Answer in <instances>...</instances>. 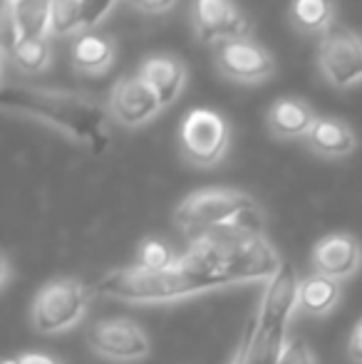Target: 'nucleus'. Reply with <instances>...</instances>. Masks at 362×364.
<instances>
[{
  "label": "nucleus",
  "mask_w": 362,
  "mask_h": 364,
  "mask_svg": "<svg viewBox=\"0 0 362 364\" xmlns=\"http://www.w3.org/2000/svg\"><path fill=\"white\" fill-rule=\"evenodd\" d=\"M0 107L15 114L48 122L55 129L90 146L92 154H102L110 141L107 109L78 92L43 90V87L5 82L0 90Z\"/></svg>",
  "instance_id": "1"
},
{
  "label": "nucleus",
  "mask_w": 362,
  "mask_h": 364,
  "mask_svg": "<svg viewBox=\"0 0 362 364\" xmlns=\"http://www.w3.org/2000/svg\"><path fill=\"white\" fill-rule=\"evenodd\" d=\"M216 280L191 270L176 260L166 270H147V268H127L110 273L95 283L97 295L119 297L129 302H166L176 297H186L193 292H201L208 288H216Z\"/></svg>",
  "instance_id": "2"
},
{
  "label": "nucleus",
  "mask_w": 362,
  "mask_h": 364,
  "mask_svg": "<svg viewBox=\"0 0 362 364\" xmlns=\"http://www.w3.org/2000/svg\"><path fill=\"white\" fill-rule=\"evenodd\" d=\"M248 208H256V201L248 193L233 188H203L183 198L174 218L186 233L203 235L218 225L231 223Z\"/></svg>",
  "instance_id": "3"
},
{
  "label": "nucleus",
  "mask_w": 362,
  "mask_h": 364,
  "mask_svg": "<svg viewBox=\"0 0 362 364\" xmlns=\"http://www.w3.org/2000/svg\"><path fill=\"white\" fill-rule=\"evenodd\" d=\"M95 295V285H85L78 283V280H53L35 295V327L40 332H45V335L68 330L82 317L85 307Z\"/></svg>",
  "instance_id": "4"
},
{
  "label": "nucleus",
  "mask_w": 362,
  "mask_h": 364,
  "mask_svg": "<svg viewBox=\"0 0 362 364\" xmlns=\"http://www.w3.org/2000/svg\"><path fill=\"white\" fill-rule=\"evenodd\" d=\"M181 151L196 166H213L228 149V122L213 109H191L181 122Z\"/></svg>",
  "instance_id": "5"
},
{
  "label": "nucleus",
  "mask_w": 362,
  "mask_h": 364,
  "mask_svg": "<svg viewBox=\"0 0 362 364\" xmlns=\"http://www.w3.org/2000/svg\"><path fill=\"white\" fill-rule=\"evenodd\" d=\"M318 65L325 80L338 90L362 82V38L343 25H333L320 38Z\"/></svg>",
  "instance_id": "6"
},
{
  "label": "nucleus",
  "mask_w": 362,
  "mask_h": 364,
  "mask_svg": "<svg viewBox=\"0 0 362 364\" xmlns=\"http://www.w3.org/2000/svg\"><path fill=\"white\" fill-rule=\"evenodd\" d=\"M216 65L226 77L238 82H263L273 75L275 63L266 48L248 38L216 45Z\"/></svg>",
  "instance_id": "7"
},
{
  "label": "nucleus",
  "mask_w": 362,
  "mask_h": 364,
  "mask_svg": "<svg viewBox=\"0 0 362 364\" xmlns=\"http://www.w3.org/2000/svg\"><path fill=\"white\" fill-rule=\"evenodd\" d=\"M298 292L300 283L295 278L293 265L283 263L271 278L266 297H263L261 315H258V340L268 342L275 332H285V322H288L293 307L298 305Z\"/></svg>",
  "instance_id": "8"
},
{
  "label": "nucleus",
  "mask_w": 362,
  "mask_h": 364,
  "mask_svg": "<svg viewBox=\"0 0 362 364\" xmlns=\"http://www.w3.org/2000/svg\"><path fill=\"white\" fill-rule=\"evenodd\" d=\"M196 33L203 43L241 40L251 33V20L233 5V0H196L193 5Z\"/></svg>",
  "instance_id": "9"
},
{
  "label": "nucleus",
  "mask_w": 362,
  "mask_h": 364,
  "mask_svg": "<svg viewBox=\"0 0 362 364\" xmlns=\"http://www.w3.org/2000/svg\"><path fill=\"white\" fill-rule=\"evenodd\" d=\"M110 109L117 122L124 127H139L149 122L154 114H159L161 102L156 92L147 85L142 75L124 77L115 85L110 97Z\"/></svg>",
  "instance_id": "10"
},
{
  "label": "nucleus",
  "mask_w": 362,
  "mask_h": 364,
  "mask_svg": "<svg viewBox=\"0 0 362 364\" xmlns=\"http://www.w3.org/2000/svg\"><path fill=\"white\" fill-rule=\"evenodd\" d=\"M95 352L112 360H142L149 355V340L132 320H105L90 330Z\"/></svg>",
  "instance_id": "11"
},
{
  "label": "nucleus",
  "mask_w": 362,
  "mask_h": 364,
  "mask_svg": "<svg viewBox=\"0 0 362 364\" xmlns=\"http://www.w3.org/2000/svg\"><path fill=\"white\" fill-rule=\"evenodd\" d=\"M362 250L360 243L348 233H330L315 245L313 263L320 275H328L333 280H343L360 268Z\"/></svg>",
  "instance_id": "12"
},
{
  "label": "nucleus",
  "mask_w": 362,
  "mask_h": 364,
  "mask_svg": "<svg viewBox=\"0 0 362 364\" xmlns=\"http://www.w3.org/2000/svg\"><path fill=\"white\" fill-rule=\"evenodd\" d=\"M139 75L156 92L161 107L171 105L176 100V95H179L183 87V80H186L183 65L176 58H169V55H154V58H149L142 65Z\"/></svg>",
  "instance_id": "13"
},
{
  "label": "nucleus",
  "mask_w": 362,
  "mask_h": 364,
  "mask_svg": "<svg viewBox=\"0 0 362 364\" xmlns=\"http://www.w3.org/2000/svg\"><path fill=\"white\" fill-rule=\"evenodd\" d=\"M315 119H318V117L313 114V109H310L303 100H293V97L278 100L271 109H268V127H271L273 134L285 136V139L308 136Z\"/></svg>",
  "instance_id": "14"
},
{
  "label": "nucleus",
  "mask_w": 362,
  "mask_h": 364,
  "mask_svg": "<svg viewBox=\"0 0 362 364\" xmlns=\"http://www.w3.org/2000/svg\"><path fill=\"white\" fill-rule=\"evenodd\" d=\"M305 139L313 151L323 154V156H348L358 146L353 129L333 117H318Z\"/></svg>",
  "instance_id": "15"
},
{
  "label": "nucleus",
  "mask_w": 362,
  "mask_h": 364,
  "mask_svg": "<svg viewBox=\"0 0 362 364\" xmlns=\"http://www.w3.org/2000/svg\"><path fill=\"white\" fill-rule=\"evenodd\" d=\"M115 58V48L105 35H95V33H85L75 40L73 48V63L78 70L87 75H100L105 73L112 65Z\"/></svg>",
  "instance_id": "16"
},
{
  "label": "nucleus",
  "mask_w": 362,
  "mask_h": 364,
  "mask_svg": "<svg viewBox=\"0 0 362 364\" xmlns=\"http://www.w3.org/2000/svg\"><path fill=\"white\" fill-rule=\"evenodd\" d=\"M333 0H293V5H290V18H293L295 28L305 35L323 38L333 28Z\"/></svg>",
  "instance_id": "17"
},
{
  "label": "nucleus",
  "mask_w": 362,
  "mask_h": 364,
  "mask_svg": "<svg viewBox=\"0 0 362 364\" xmlns=\"http://www.w3.org/2000/svg\"><path fill=\"white\" fill-rule=\"evenodd\" d=\"M340 297V285L338 280L328 278V275H310L300 283L298 292V305L310 315H323L330 307L338 302Z\"/></svg>",
  "instance_id": "18"
},
{
  "label": "nucleus",
  "mask_w": 362,
  "mask_h": 364,
  "mask_svg": "<svg viewBox=\"0 0 362 364\" xmlns=\"http://www.w3.org/2000/svg\"><path fill=\"white\" fill-rule=\"evenodd\" d=\"M10 10L23 38H40L50 33V0H15L10 3Z\"/></svg>",
  "instance_id": "19"
},
{
  "label": "nucleus",
  "mask_w": 362,
  "mask_h": 364,
  "mask_svg": "<svg viewBox=\"0 0 362 364\" xmlns=\"http://www.w3.org/2000/svg\"><path fill=\"white\" fill-rule=\"evenodd\" d=\"M50 40L48 35H40V38H23L18 43V48L10 53L15 68L23 70V73H40V70L48 68L50 63Z\"/></svg>",
  "instance_id": "20"
},
{
  "label": "nucleus",
  "mask_w": 362,
  "mask_h": 364,
  "mask_svg": "<svg viewBox=\"0 0 362 364\" xmlns=\"http://www.w3.org/2000/svg\"><path fill=\"white\" fill-rule=\"evenodd\" d=\"M50 33L53 35L82 33L80 0H50Z\"/></svg>",
  "instance_id": "21"
},
{
  "label": "nucleus",
  "mask_w": 362,
  "mask_h": 364,
  "mask_svg": "<svg viewBox=\"0 0 362 364\" xmlns=\"http://www.w3.org/2000/svg\"><path fill=\"white\" fill-rule=\"evenodd\" d=\"M266 360V342L258 340V317H251L243 327L238 352L231 364H263Z\"/></svg>",
  "instance_id": "22"
},
{
  "label": "nucleus",
  "mask_w": 362,
  "mask_h": 364,
  "mask_svg": "<svg viewBox=\"0 0 362 364\" xmlns=\"http://www.w3.org/2000/svg\"><path fill=\"white\" fill-rule=\"evenodd\" d=\"M176 260L171 248L164 240H144L139 248V268L147 270H166L171 268Z\"/></svg>",
  "instance_id": "23"
},
{
  "label": "nucleus",
  "mask_w": 362,
  "mask_h": 364,
  "mask_svg": "<svg viewBox=\"0 0 362 364\" xmlns=\"http://www.w3.org/2000/svg\"><path fill=\"white\" fill-rule=\"evenodd\" d=\"M117 0H80V13H82V30H92L105 20V15L115 8Z\"/></svg>",
  "instance_id": "24"
},
{
  "label": "nucleus",
  "mask_w": 362,
  "mask_h": 364,
  "mask_svg": "<svg viewBox=\"0 0 362 364\" xmlns=\"http://www.w3.org/2000/svg\"><path fill=\"white\" fill-rule=\"evenodd\" d=\"M0 35H3L5 55L13 53V50L18 48L20 40H23L18 23H15V18H13V10H10V3H5V0H3V20H0Z\"/></svg>",
  "instance_id": "25"
},
{
  "label": "nucleus",
  "mask_w": 362,
  "mask_h": 364,
  "mask_svg": "<svg viewBox=\"0 0 362 364\" xmlns=\"http://www.w3.org/2000/svg\"><path fill=\"white\" fill-rule=\"evenodd\" d=\"M278 364H315V360L310 355V347L303 340H290L283 347V355H280Z\"/></svg>",
  "instance_id": "26"
},
{
  "label": "nucleus",
  "mask_w": 362,
  "mask_h": 364,
  "mask_svg": "<svg viewBox=\"0 0 362 364\" xmlns=\"http://www.w3.org/2000/svg\"><path fill=\"white\" fill-rule=\"evenodd\" d=\"M127 3L144 10V13H164V10H169L174 5V0H127Z\"/></svg>",
  "instance_id": "27"
},
{
  "label": "nucleus",
  "mask_w": 362,
  "mask_h": 364,
  "mask_svg": "<svg viewBox=\"0 0 362 364\" xmlns=\"http://www.w3.org/2000/svg\"><path fill=\"white\" fill-rule=\"evenodd\" d=\"M348 352L355 362H362V320L358 322V327L353 330L350 335V345H348Z\"/></svg>",
  "instance_id": "28"
},
{
  "label": "nucleus",
  "mask_w": 362,
  "mask_h": 364,
  "mask_svg": "<svg viewBox=\"0 0 362 364\" xmlns=\"http://www.w3.org/2000/svg\"><path fill=\"white\" fill-rule=\"evenodd\" d=\"M20 364H60L55 357H48V355H38V352H30V355H23L20 357Z\"/></svg>",
  "instance_id": "29"
},
{
  "label": "nucleus",
  "mask_w": 362,
  "mask_h": 364,
  "mask_svg": "<svg viewBox=\"0 0 362 364\" xmlns=\"http://www.w3.org/2000/svg\"><path fill=\"white\" fill-rule=\"evenodd\" d=\"M8 283V260L3 258V285Z\"/></svg>",
  "instance_id": "30"
},
{
  "label": "nucleus",
  "mask_w": 362,
  "mask_h": 364,
  "mask_svg": "<svg viewBox=\"0 0 362 364\" xmlns=\"http://www.w3.org/2000/svg\"><path fill=\"white\" fill-rule=\"evenodd\" d=\"M3 364H20V360H5Z\"/></svg>",
  "instance_id": "31"
},
{
  "label": "nucleus",
  "mask_w": 362,
  "mask_h": 364,
  "mask_svg": "<svg viewBox=\"0 0 362 364\" xmlns=\"http://www.w3.org/2000/svg\"><path fill=\"white\" fill-rule=\"evenodd\" d=\"M8 3H15V0H8Z\"/></svg>",
  "instance_id": "32"
}]
</instances>
